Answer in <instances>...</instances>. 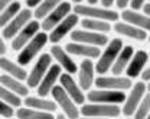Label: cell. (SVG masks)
Here are the masks:
<instances>
[{
	"mask_svg": "<svg viewBox=\"0 0 150 119\" xmlns=\"http://www.w3.org/2000/svg\"><path fill=\"white\" fill-rule=\"evenodd\" d=\"M124 45H123V41L120 38H112L110 41V44L105 47L104 52H101L100 58L95 64V71L100 74V76H104L105 73L111 71L114 62L117 61L120 52L123 51Z\"/></svg>",
	"mask_w": 150,
	"mask_h": 119,
	"instance_id": "cell-1",
	"label": "cell"
},
{
	"mask_svg": "<svg viewBox=\"0 0 150 119\" xmlns=\"http://www.w3.org/2000/svg\"><path fill=\"white\" fill-rule=\"evenodd\" d=\"M74 13H76L78 16H84L85 19H97L104 22H115V23L120 19V15L115 10H107L98 6H88L81 3L74 6Z\"/></svg>",
	"mask_w": 150,
	"mask_h": 119,
	"instance_id": "cell-2",
	"label": "cell"
},
{
	"mask_svg": "<svg viewBox=\"0 0 150 119\" xmlns=\"http://www.w3.org/2000/svg\"><path fill=\"white\" fill-rule=\"evenodd\" d=\"M84 118H101L112 119L121 115V108L118 105H101V103H88L82 105L79 109Z\"/></svg>",
	"mask_w": 150,
	"mask_h": 119,
	"instance_id": "cell-3",
	"label": "cell"
},
{
	"mask_svg": "<svg viewBox=\"0 0 150 119\" xmlns=\"http://www.w3.org/2000/svg\"><path fill=\"white\" fill-rule=\"evenodd\" d=\"M48 41H49V35H48L46 32H39L36 37L18 54L19 65H22V67H23V65H28V64L40 52V49L46 45Z\"/></svg>",
	"mask_w": 150,
	"mask_h": 119,
	"instance_id": "cell-4",
	"label": "cell"
},
{
	"mask_svg": "<svg viewBox=\"0 0 150 119\" xmlns=\"http://www.w3.org/2000/svg\"><path fill=\"white\" fill-rule=\"evenodd\" d=\"M51 67H52V55L51 54H40L36 64L33 65V68L30 70V73L28 76L26 86L29 89H38L40 81L46 76V73L49 71Z\"/></svg>",
	"mask_w": 150,
	"mask_h": 119,
	"instance_id": "cell-5",
	"label": "cell"
},
{
	"mask_svg": "<svg viewBox=\"0 0 150 119\" xmlns=\"http://www.w3.org/2000/svg\"><path fill=\"white\" fill-rule=\"evenodd\" d=\"M52 97L55 100V103L62 109L64 115L68 119H79V113L81 110H78L76 108V103L69 97V95L64 90V87L59 84V86H55L54 90H52Z\"/></svg>",
	"mask_w": 150,
	"mask_h": 119,
	"instance_id": "cell-6",
	"label": "cell"
},
{
	"mask_svg": "<svg viewBox=\"0 0 150 119\" xmlns=\"http://www.w3.org/2000/svg\"><path fill=\"white\" fill-rule=\"evenodd\" d=\"M146 90H147V86L144 84V81H137L133 86L130 95L127 96V99L123 103V108H121V113L124 116H127V118L134 116L137 108L140 106L142 100L144 99V96H146Z\"/></svg>",
	"mask_w": 150,
	"mask_h": 119,
	"instance_id": "cell-7",
	"label": "cell"
},
{
	"mask_svg": "<svg viewBox=\"0 0 150 119\" xmlns=\"http://www.w3.org/2000/svg\"><path fill=\"white\" fill-rule=\"evenodd\" d=\"M32 16H33V13H32L30 9H28V7H26V9H22V12L19 13L18 16L12 20L6 28L1 29V38H3V39L13 41L18 37L19 32L23 31V29L32 22Z\"/></svg>",
	"mask_w": 150,
	"mask_h": 119,
	"instance_id": "cell-8",
	"label": "cell"
},
{
	"mask_svg": "<svg viewBox=\"0 0 150 119\" xmlns=\"http://www.w3.org/2000/svg\"><path fill=\"white\" fill-rule=\"evenodd\" d=\"M72 10H74V7H72V4H71L69 1H61L59 6L56 7L55 10L45 20L40 22L42 32H52L61 22H64V20L71 15Z\"/></svg>",
	"mask_w": 150,
	"mask_h": 119,
	"instance_id": "cell-9",
	"label": "cell"
},
{
	"mask_svg": "<svg viewBox=\"0 0 150 119\" xmlns=\"http://www.w3.org/2000/svg\"><path fill=\"white\" fill-rule=\"evenodd\" d=\"M127 99L124 92H114V90H90L87 93V100L90 103H101V105H120Z\"/></svg>",
	"mask_w": 150,
	"mask_h": 119,
	"instance_id": "cell-10",
	"label": "cell"
},
{
	"mask_svg": "<svg viewBox=\"0 0 150 119\" xmlns=\"http://www.w3.org/2000/svg\"><path fill=\"white\" fill-rule=\"evenodd\" d=\"M97 89L101 90H114V92H124L133 89V81L129 77H121V76H100L95 79Z\"/></svg>",
	"mask_w": 150,
	"mask_h": 119,
	"instance_id": "cell-11",
	"label": "cell"
},
{
	"mask_svg": "<svg viewBox=\"0 0 150 119\" xmlns=\"http://www.w3.org/2000/svg\"><path fill=\"white\" fill-rule=\"evenodd\" d=\"M71 39H72V42H76V44H85V45H91V47H97V48L110 44L107 35L90 32L85 29H75L71 34Z\"/></svg>",
	"mask_w": 150,
	"mask_h": 119,
	"instance_id": "cell-12",
	"label": "cell"
},
{
	"mask_svg": "<svg viewBox=\"0 0 150 119\" xmlns=\"http://www.w3.org/2000/svg\"><path fill=\"white\" fill-rule=\"evenodd\" d=\"M39 32H40V23H39V20H32L23 31L19 32L18 37L12 41V49L20 52Z\"/></svg>",
	"mask_w": 150,
	"mask_h": 119,
	"instance_id": "cell-13",
	"label": "cell"
},
{
	"mask_svg": "<svg viewBox=\"0 0 150 119\" xmlns=\"http://www.w3.org/2000/svg\"><path fill=\"white\" fill-rule=\"evenodd\" d=\"M79 23V16L76 13H71L64 22H61L55 29L49 34V41L54 44V45H58V42L64 39L68 34H72L74 32V28Z\"/></svg>",
	"mask_w": 150,
	"mask_h": 119,
	"instance_id": "cell-14",
	"label": "cell"
},
{
	"mask_svg": "<svg viewBox=\"0 0 150 119\" xmlns=\"http://www.w3.org/2000/svg\"><path fill=\"white\" fill-rule=\"evenodd\" d=\"M61 76H62V67L59 64H52V67L49 68V71L46 73V76L43 77V80L39 84V87L36 89L38 96L45 99L48 95H51L54 87L56 86V80L61 79Z\"/></svg>",
	"mask_w": 150,
	"mask_h": 119,
	"instance_id": "cell-15",
	"label": "cell"
},
{
	"mask_svg": "<svg viewBox=\"0 0 150 119\" xmlns=\"http://www.w3.org/2000/svg\"><path fill=\"white\" fill-rule=\"evenodd\" d=\"M95 65H94L93 60H82V62L79 64V70H78V84L82 90H90L95 84Z\"/></svg>",
	"mask_w": 150,
	"mask_h": 119,
	"instance_id": "cell-16",
	"label": "cell"
},
{
	"mask_svg": "<svg viewBox=\"0 0 150 119\" xmlns=\"http://www.w3.org/2000/svg\"><path fill=\"white\" fill-rule=\"evenodd\" d=\"M61 86L64 87V90L69 95V97L74 100L76 105H84V102H85V95H84V90L79 87V84L78 83H75L74 77L71 76V74H68V73H62V76H61Z\"/></svg>",
	"mask_w": 150,
	"mask_h": 119,
	"instance_id": "cell-17",
	"label": "cell"
},
{
	"mask_svg": "<svg viewBox=\"0 0 150 119\" xmlns=\"http://www.w3.org/2000/svg\"><path fill=\"white\" fill-rule=\"evenodd\" d=\"M51 55L56 60V62L64 68V71L65 73H68V74H75L79 68L76 67V64H75V61L72 60V57L65 51V48H62L61 45H52L51 47Z\"/></svg>",
	"mask_w": 150,
	"mask_h": 119,
	"instance_id": "cell-18",
	"label": "cell"
},
{
	"mask_svg": "<svg viewBox=\"0 0 150 119\" xmlns=\"http://www.w3.org/2000/svg\"><path fill=\"white\" fill-rule=\"evenodd\" d=\"M65 51L69 55H78V57H85L88 60L100 58L101 51L97 47L85 45V44H76V42H68L65 45Z\"/></svg>",
	"mask_w": 150,
	"mask_h": 119,
	"instance_id": "cell-19",
	"label": "cell"
},
{
	"mask_svg": "<svg viewBox=\"0 0 150 119\" xmlns=\"http://www.w3.org/2000/svg\"><path fill=\"white\" fill-rule=\"evenodd\" d=\"M149 57L150 55L146 51H143V49L136 51V52H134V57L131 60V62L129 64V67H127V70H126L127 77H129V79H136V77H139L140 74H143L144 65H146Z\"/></svg>",
	"mask_w": 150,
	"mask_h": 119,
	"instance_id": "cell-20",
	"label": "cell"
},
{
	"mask_svg": "<svg viewBox=\"0 0 150 119\" xmlns=\"http://www.w3.org/2000/svg\"><path fill=\"white\" fill-rule=\"evenodd\" d=\"M121 19L123 22L129 23V25H133L142 31H149L150 32V18L144 13H140V12H133L130 9L121 12Z\"/></svg>",
	"mask_w": 150,
	"mask_h": 119,
	"instance_id": "cell-21",
	"label": "cell"
},
{
	"mask_svg": "<svg viewBox=\"0 0 150 119\" xmlns=\"http://www.w3.org/2000/svg\"><path fill=\"white\" fill-rule=\"evenodd\" d=\"M114 31L123 37H127V38H131V39H136V41H144L147 39V32L146 31H142L133 25H129L126 22H117L114 23Z\"/></svg>",
	"mask_w": 150,
	"mask_h": 119,
	"instance_id": "cell-22",
	"label": "cell"
},
{
	"mask_svg": "<svg viewBox=\"0 0 150 119\" xmlns=\"http://www.w3.org/2000/svg\"><path fill=\"white\" fill-rule=\"evenodd\" d=\"M133 57H134V49H133V47H131V45H126V47L123 48V51L120 52L117 61H115L114 65H112V68H111L112 76H121V73L127 70V67H129V64L131 62Z\"/></svg>",
	"mask_w": 150,
	"mask_h": 119,
	"instance_id": "cell-23",
	"label": "cell"
},
{
	"mask_svg": "<svg viewBox=\"0 0 150 119\" xmlns=\"http://www.w3.org/2000/svg\"><path fill=\"white\" fill-rule=\"evenodd\" d=\"M23 103L26 105V108L42 110V112H49V113H54L58 108L55 100H48L43 99V97H39V96H28V97H25Z\"/></svg>",
	"mask_w": 150,
	"mask_h": 119,
	"instance_id": "cell-24",
	"label": "cell"
},
{
	"mask_svg": "<svg viewBox=\"0 0 150 119\" xmlns=\"http://www.w3.org/2000/svg\"><path fill=\"white\" fill-rule=\"evenodd\" d=\"M0 68L4 71V74H7L10 77H15V79L20 80V81L28 80V76H29L22 65H19L18 62L10 61V60L6 58V57H1L0 58Z\"/></svg>",
	"mask_w": 150,
	"mask_h": 119,
	"instance_id": "cell-25",
	"label": "cell"
},
{
	"mask_svg": "<svg viewBox=\"0 0 150 119\" xmlns=\"http://www.w3.org/2000/svg\"><path fill=\"white\" fill-rule=\"evenodd\" d=\"M0 83H1V87H6L7 90L19 95L20 97H28V95H29V87L15 77H10L7 74H1Z\"/></svg>",
	"mask_w": 150,
	"mask_h": 119,
	"instance_id": "cell-26",
	"label": "cell"
},
{
	"mask_svg": "<svg viewBox=\"0 0 150 119\" xmlns=\"http://www.w3.org/2000/svg\"><path fill=\"white\" fill-rule=\"evenodd\" d=\"M81 25L85 31L90 32H97V34H107L111 31V25L110 22H104V20H97V19H84L81 20Z\"/></svg>",
	"mask_w": 150,
	"mask_h": 119,
	"instance_id": "cell-27",
	"label": "cell"
},
{
	"mask_svg": "<svg viewBox=\"0 0 150 119\" xmlns=\"http://www.w3.org/2000/svg\"><path fill=\"white\" fill-rule=\"evenodd\" d=\"M18 119H55L49 112H42V110H36V109H30V108H19L16 112Z\"/></svg>",
	"mask_w": 150,
	"mask_h": 119,
	"instance_id": "cell-28",
	"label": "cell"
},
{
	"mask_svg": "<svg viewBox=\"0 0 150 119\" xmlns=\"http://www.w3.org/2000/svg\"><path fill=\"white\" fill-rule=\"evenodd\" d=\"M20 12H22V4H20V1H12L10 6H9L4 12L0 13V26H1V29L6 28Z\"/></svg>",
	"mask_w": 150,
	"mask_h": 119,
	"instance_id": "cell-29",
	"label": "cell"
},
{
	"mask_svg": "<svg viewBox=\"0 0 150 119\" xmlns=\"http://www.w3.org/2000/svg\"><path fill=\"white\" fill-rule=\"evenodd\" d=\"M59 3L61 1H58V0H45V1H42L40 6L38 9H35V12H33L35 20H45L59 6Z\"/></svg>",
	"mask_w": 150,
	"mask_h": 119,
	"instance_id": "cell-30",
	"label": "cell"
},
{
	"mask_svg": "<svg viewBox=\"0 0 150 119\" xmlns=\"http://www.w3.org/2000/svg\"><path fill=\"white\" fill-rule=\"evenodd\" d=\"M0 97H1V102H4V103H7L13 108H18V109L22 105L20 96L13 93V92H10V90H7L6 87H0Z\"/></svg>",
	"mask_w": 150,
	"mask_h": 119,
	"instance_id": "cell-31",
	"label": "cell"
},
{
	"mask_svg": "<svg viewBox=\"0 0 150 119\" xmlns=\"http://www.w3.org/2000/svg\"><path fill=\"white\" fill-rule=\"evenodd\" d=\"M149 113H150V93H146L144 99L142 100L140 106L137 108L133 119H147Z\"/></svg>",
	"mask_w": 150,
	"mask_h": 119,
	"instance_id": "cell-32",
	"label": "cell"
},
{
	"mask_svg": "<svg viewBox=\"0 0 150 119\" xmlns=\"http://www.w3.org/2000/svg\"><path fill=\"white\" fill-rule=\"evenodd\" d=\"M0 115H1V118H13L16 113H15V109H13V106H10V105H7V103H4V102H0Z\"/></svg>",
	"mask_w": 150,
	"mask_h": 119,
	"instance_id": "cell-33",
	"label": "cell"
},
{
	"mask_svg": "<svg viewBox=\"0 0 150 119\" xmlns=\"http://www.w3.org/2000/svg\"><path fill=\"white\" fill-rule=\"evenodd\" d=\"M144 0H133L130 1V10L133 12H139V10H142V9H144Z\"/></svg>",
	"mask_w": 150,
	"mask_h": 119,
	"instance_id": "cell-34",
	"label": "cell"
},
{
	"mask_svg": "<svg viewBox=\"0 0 150 119\" xmlns=\"http://www.w3.org/2000/svg\"><path fill=\"white\" fill-rule=\"evenodd\" d=\"M115 6H117V9H120V10H127V7L130 6V1L129 0H117L115 1Z\"/></svg>",
	"mask_w": 150,
	"mask_h": 119,
	"instance_id": "cell-35",
	"label": "cell"
},
{
	"mask_svg": "<svg viewBox=\"0 0 150 119\" xmlns=\"http://www.w3.org/2000/svg\"><path fill=\"white\" fill-rule=\"evenodd\" d=\"M100 4H101V7H103V9L112 10L111 7L115 4V1H114V0H101V1H100Z\"/></svg>",
	"mask_w": 150,
	"mask_h": 119,
	"instance_id": "cell-36",
	"label": "cell"
},
{
	"mask_svg": "<svg viewBox=\"0 0 150 119\" xmlns=\"http://www.w3.org/2000/svg\"><path fill=\"white\" fill-rule=\"evenodd\" d=\"M40 0H26V6L28 9H38L40 6Z\"/></svg>",
	"mask_w": 150,
	"mask_h": 119,
	"instance_id": "cell-37",
	"label": "cell"
},
{
	"mask_svg": "<svg viewBox=\"0 0 150 119\" xmlns=\"http://www.w3.org/2000/svg\"><path fill=\"white\" fill-rule=\"evenodd\" d=\"M10 3H12V1H9V0H0V13L4 12V10L10 6Z\"/></svg>",
	"mask_w": 150,
	"mask_h": 119,
	"instance_id": "cell-38",
	"label": "cell"
},
{
	"mask_svg": "<svg viewBox=\"0 0 150 119\" xmlns=\"http://www.w3.org/2000/svg\"><path fill=\"white\" fill-rule=\"evenodd\" d=\"M6 51H7V48H6V42H4V39L1 38V39H0V54H1V57H4Z\"/></svg>",
	"mask_w": 150,
	"mask_h": 119,
	"instance_id": "cell-39",
	"label": "cell"
},
{
	"mask_svg": "<svg viewBox=\"0 0 150 119\" xmlns=\"http://www.w3.org/2000/svg\"><path fill=\"white\" fill-rule=\"evenodd\" d=\"M142 79H143V81H150V67L149 68H146V70L143 71Z\"/></svg>",
	"mask_w": 150,
	"mask_h": 119,
	"instance_id": "cell-40",
	"label": "cell"
},
{
	"mask_svg": "<svg viewBox=\"0 0 150 119\" xmlns=\"http://www.w3.org/2000/svg\"><path fill=\"white\" fill-rule=\"evenodd\" d=\"M143 12H144V15H147V16L150 18V3H146V4H144Z\"/></svg>",
	"mask_w": 150,
	"mask_h": 119,
	"instance_id": "cell-41",
	"label": "cell"
},
{
	"mask_svg": "<svg viewBox=\"0 0 150 119\" xmlns=\"http://www.w3.org/2000/svg\"><path fill=\"white\" fill-rule=\"evenodd\" d=\"M87 4L88 6H97L98 4V0H87Z\"/></svg>",
	"mask_w": 150,
	"mask_h": 119,
	"instance_id": "cell-42",
	"label": "cell"
},
{
	"mask_svg": "<svg viewBox=\"0 0 150 119\" xmlns=\"http://www.w3.org/2000/svg\"><path fill=\"white\" fill-rule=\"evenodd\" d=\"M55 119H67V116H65L64 113H59V115H56Z\"/></svg>",
	"mask_w": 150,
	"mask_h": 119,
	"instance_id": "cell-43",
	"label": "cell"
},
{
	"mask_svg": "<svg viewBox=\"0 0 150 119\" xmlns=\"http://www.w3.org/2000/svg\"><path fill=\"white\" fill-rule=\"evenodd\" d=\"M79 119H101V118H79Z\"/></svg>",
	"mask_w": 150,
	"mask_h": 119,
	"instance_id": "cell-44",
	"label": "cell"
},
{
	"mask_svg": "<svg viewBox=\"0 0 150 119\" xmlns=\"http://www.w3.org/2000/svg\"><path fill=\"white\" fill-rule=\"evenodd\" d=\"M147 90H149V93H150V81H149V84H147Z\"/></svg>",
	"mask_w": 150,
	"mask_h": 119,
	"instance_id": "cell-45",
	"label": "cell"
},
{
	"mask_svg": "<svg viewBox=\"0 0 150 119\" xmlns=\"http://www.w3.org/2000/svg\"><path fill=\"white\" fill-rule=\"evenodd\" d=\"M147 119H150V113H149V116H147Z\"/></svg>",
	"mask_w": 150,
	"mask_h": 119,
	"instance_id": "cell-46",
	"label": "cell"
},
{
	"mask_svg": "<svg viewBox=\"0 0 150 119\" xmlns=\"http://www.w3.org/2000/svg\"><path fill=\"white\" fill-rule=\"evenodd\" d=\"M147 39H149V42H150V35H149V38H147Z\"/></svg>",
	"mask_w": 150,
	"mask_h": 119,
	"instance_id": "cell-47",
	"label": "cell"
},
{
	"mask_svg": "<svg viewBox=\"0 0 150 119\" xmlns=\"http://www.w3.org/2000/svg\"><path fill=\"white\" fill-rule=\"evenodd\" d=\"M126 119H130V118H126Z\"/></svg>",
	"mask_w": 150,
	"mask_h": 119,
	"instance_id": "cell-48",
	"label": "cell"
},
{
	"mask_svg": "<svg viewBox=\"0 0 150 119\" xmlns=\"http://www.w3.org/2000/svg\"><path fill=\"white\" fill-rule=\"evenodd\" d=\"M149 55H150V52H149Z\"/></svg>",
	"mask_w": 150,
	"mask_h": 119,
	"instance_id": "cell-49",
	"label": "cell"
}]
</instances>
